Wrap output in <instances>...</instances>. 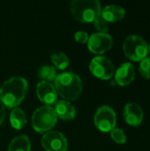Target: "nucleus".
Segmentation results:
<instances>
[{
    "label": "nucleus",
    "instance_id": "f257e3e1",
    "mask_svg": "<svg viewBox=\"0 0 150 151\" xmlns=\"http://www.w3.org/2000/svg\"><path fill=\"white\" fill-rule=\"evenodd\" d=\"M27 81L23 77H11L0 88V101L8 108H16L25 98L27 92Z\"/></svg>",
    "mask_w": 150,
    "mask_h": 151
},
{
    "label": "nucleus",
    "instance_id": "f03ea898",
    "mask_svg": "<svg viewBox=\"0 0 150 151\" xmlns=\"http://www.w3.org/2000/svg\"><path fill=\"white\" fill-rule=\"evenodd\" d=\"M56 90L66 100H76L82 92V81L74 73L65 72L57 75Z\"/></svg>",
    "mask_w": 150,
    "mask_h": 151
},
{
    "label": "nucleus",
    "instance_id": "7ed1b4c3",
    "mask_svg": "<svg viewBox=\"0 0 150 151\" xmlns=\"http://www.w3.org/2000/svg\"><path fill=\"white\" fill-rule=\"evenodd\" d=\"M101 3L98 0H73L70 3L71 14L79 21L94 22L101 15Z\"/></svg>",
    "mask_w": 150,
    "mask_h": 151
},
{
    "label": "nucleus",
    "instance_id": "20e7f679",
    "mask_svg": "<svg viewBox=\"0 0 150 151\" xmlns=\"http://www.w3.org/2000/svg\"><path fill=\"white\" fill-rule=\"evenodd\" d=\"M125 55L131 60L139 61L145 58L149 53V45L140 35L132 34L126 36L123 43Z\"/></svg>",
    "mask_w": 150,
    "mask_h": 151
},
{
    "label": "nucleus",
    "instance_id": "39448f33",
    "mask_svg": "<svg viewBox=\"0 0 150 151\" xmlns=\"http://www.w3.org/2000/svg\"><path fill=\"white\" fill-rule=\"evenodd\" d=\"M57 121V116L54 108L50 105L41 106L36 109L32 116V126L38 133L50 131Z\"/></svg>",
    "mask_w": 150,
    "mask_h": 151
},
{
    "label": "nucleus",
    "instance_id": "423d86ee",
    "mask_svg": "<svg viewBox=\"0 0 150 151\" xmlns=\"http://www.w3.org/2000/svg\"><path fill=\"white\" fill-rule=\"evenodd\" d=\"M94 121L99 130L103 132H110L116 127L117 115L111 106L102 105L96 110Z\"/></svg>",
    "mask_w": 150,
    "mask_h": 151
},
{
    "label": "nucleus",
    "instance_id": "0eeeda50",
    "mask_svg": "<svg viewBox=\"0 0 150 151\" xmlns=\"http://www.w3.org/2000/svg\"><path fill=\"white\" fill-rule=\"evenodd\" d=\"M91 73L102 80H109L114 74V65L112 62L104 56L95 57L89 64Z\"/></svg>",
    "mask_w": 150,
    "mask_h": 151
},
{
    "label": "nucleus",
    "instance_id": "6e6552de",
    "mask_svg": "<svg viewBox=\"0 0 150 151\" xmlns=\"http://www.w3.org/2000/svg\"><path fill=\"white\" fill-rule=\"evenodd\" d=\"M113 44V38L108 33H94L88 41L89 50L95 54H102L110 50Z\"/></svg>",
    "mask_w": 150,
    "mask_h": 151
},
{
    "label": "nucleus",
    "instance_id": "1a4fd4ad",
    "mask_svg": "<svg viewBox=\"0 0 150 151\" xmlns=\"http://www.w3.org/2000/svg\"><path fill=\"white\" fill-rule=\"evenodd\" d=\"M42 145L46 151H66L68 143L63 134L57 131H50L42 135Z\"/></svg>",
    "mask_w": 150,
    "mask_h": 151
},
{
    "label": "nucleus",
    "instance_id": "9d476101",
    "mask_svg": "<svg viewBox=\"0 0 150 151\" xmlns=\"http://www.w3.org/2000/svg\"><path fill=\"white\" fill-rule=\"evenodd\" d=\"M36 95L41 102L50 105L56 103L57 98V92L56 88L48 81H42L36 86Z\"/></svg>",
    "mask_w": 150,
    "mask_h": 151
},
{
    "label": "nucleus",
    "instance_id": "9b49d317",
    "mask_svg": "<svg viewBox=\"0 0 150 151\" xmlns=\"http://www.w3.org/2000/svg\"><path fill=\"white\" fill-rule=\"evenodd\" d=\"M124 118L126 121L131 126H139L143 120L144 113L141 105L134 102L126 104L124 107Z\"/></svg>",
    "mask_w": 150,
    "mask_h": 151
},
{
    "label": "nucleus",
    "instance_id": "f8f14e48",
    "mask_svg": "<svg viewBox=\"0 0 150 151\" xmlns=\"http://www.w3.org/2000/svg\"><path fill=\"white\" fill-rule=\"evenodd\" d=\"M135 77V67L130 62H125L119 65L115 73V81L120 86L129 85Z\"/></svg>",
    "mask_w": 150,
    "mask_h": 151
},
{
    "label": "nucleus",
    "instance_id": "ddd939ff",
    "mask_svg": "<svg viewBox=\"0 0 150 151\" xmlns=\"http://www.w3.org/2000/svg\"><path fill=\"white\" fill-rule=\"evenodd\" d=\"M126 15V10L118 4H108L101 11V16L109 22H116Z\"/></svg>",
    "mask_w": 150,
    "mask_h": 151
},
{
    "label": "nucleus",
    "instance_id": "4468645a",
    "mask_svg": "<svg viewBox=\"0 0 150 151\" xmlns=\"http://www.w3.org/2000/svg\"><path fill=\"white\" fill-rule=\"evenodd\" d=\"M54 110L57 116L64 120L73 119L76 115V110L74 106L65 100L58 101L56 104Z\"/></svg>",
    "mask_w": 150,
    "mask_h": 151
},
{
    "label": "nucleus",
    "instance_id": "2eb2a0df",
    "mask_svg": "<svg viewBox=\"0 0 150 151\" xmlns=\"http://www.w3.org/2000/svg\"><path fill=\"white\" fill-rule=\"evenodd\" d=\"M31 142L28 136L22 134L16 136L9 144L8 151H30Z\"/></svg>",
    "mask_w": 150,
    "mask_h": 151
},
{
    "label": "nucleus",
    "instance_id": "dca6fc26",
    "mask_svg": "<svg viewBox=\"0 0 150 151\" xmlns=\"http://www.w3.org/2000/svg\"><path fill=\"white\" fill-rule=\"evenodd\" d=\"M10 122L13 128L21 129L27 124V116L20 108H14L10 115Z\"/></svg>",
    "mask_w": 150,
    "mask_h": 151
},
{
    "label": "nucleus",
    "instance_id": "f3484780",
    "mask_svg": "<svg viewBox=\"0 0 150 151\" xmlns=\"http://www.w3.org/2000/svg\"><path fill=\"white\" fill-rule=\"evenodd\" d=\"M37 74H38V77L40 79H42L44 81H48V82L55 81L57 75L56 68L52 65H42L38 69Z\"/></svg>",
    "mask_w": 150,
    "mask_h": 151
},
{
    "label": "nucleus",
    "instance_id": "a211bd4d",
    "mask_svg": "<svg viewBox=\"0 0 150 151\" xmlns=\"http://www.w3.org/2000/svg\"><path fill=\"white\" fill-rule=\"evenodd\" d=\"M50 59L52 63L54 64V65L57 69H60V70L65 69L70 63V60L67 55L62 51H57V52L53 53L50 56Z\"/></svg>",
    "mask_w": 150,
    "mask_h": 151
},
{
    "label": "nucleus",
    "instance_id": "6ab92c4d",
    "mask_svg": "<svg viewBox=\"0 0 150 151\" xmlns=\"http://www.w3.org/2000/svg\"><path fill=\"white\" fill-rule=\"evenodd\" d=\"M111 136L115 142L119 143V144L126 143L127 140L126 133L122 129L118 128V127H115L111 131Z\"/></svg>",
    "mask_w": 150,
    "mask_h": 151
},
{
    "label": "nucleus",
    "instance_id": "aec40b11",
    "mask_svg": "<svg viewBox=\"0 0 150 151\" xmlns=\"http://www.w3.org/2000/svg\"><path fill=\"white\" fill-rule=\"evenodd\" d=\"M139 70L141 74L146 78V79H150V58L146 57L142 60H141Z\"/></svg>",
    "mask_w": 150,
    "mask_h": 151
},
{
    "label": "nucleus",
    "instance_id": "412c9836",
    "mask_svg": "<svg viewBox=\"0 0 150 151\" xmlns=\"http://www.w3.org/2000/svg\"><path fill=\"white\" fill-rule=\"evenodd\" d=\"M94 23L95 28L98 30L99 33H107V31L109 30V26L107 21L101 15L94 21Z\"/></svg>",
    "mask_w": 150,
    "mask_h": 151
},
{
    "label": "nucleus",
    "instance_id": "4be33fe9",
    "mask_svg": "<svg viewBox=\"0 0 150 151\" xmlns=\"http://www.w3.org/2000/svg\"><path fill=\"white\" fill-rule=\"evenodd\" d=\"M74 37H75V40H76L77 42H81V43H86V42H88V38H89L88 33L85 32V31H78V32H76Z\"/></svg>",
    "mask_w": 150,
    "mask_h": 151
},
{
    "label": "nucleus",
    "instance_id": "5701e85b",
    "mask_svg": "<svg viewBox=\"0 0 150 151\" xmlns=\"http://www.w3.org/2000/svg\"><path fill=\"white\" fill-rule=\"evenodd\" d=\"M5 117V110H4V106L3 104V103L0 101V125L3 123L4 119Z\"/></svg>",
    "mask_w": 150,
    "mask_h": 151
},
{
    "label": "nucleus",
    "instance_id": "b1692460",
    "mask_svg": "<svg viewBox=\"0 0 150 151\" xmlns=\"http://www.w3.org/2000/svg\"><path fill=\"white\" fill-rule=\"evenodd\" d=\"M149 51H150V43L149 45Z\"/></svg>",
    "mask_w": 150,
    "mask_h": 151
}]
</instances>
